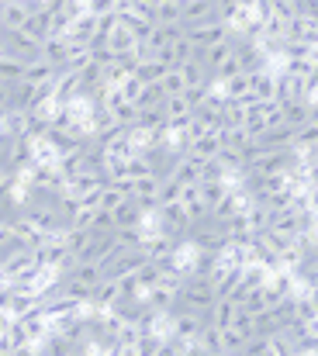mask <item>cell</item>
I'll list each match as a JSON object with an SVG mask.
<instances>
[{"label": "cell", "instance_id": "obj_29", "mask_svg": "<svg viewBox=\"0 0 318 356\" xmlns=\"http://www.w3.org/2000/svg\"><path fill=\"white\" fill-rule=\"evenodd\" d=\"M242 312H249V315H260V312H267V298H263V287H249V294H246V301L239 305Z\"/></svg>", "mask_w": 318, "mask_h": 356}, {"label": "cell", "instance_id": "obj_43", "mask_svg": "<svg viewBox=\"0 0 318 356\" xmlns=\"http://www.w3.org/2000/svg\"><path fill=\"white\" fill-rule=\"evenodd\" d=\"M0 35H3V28H0Z\"/></svg>", "mask_w": 318, "mask_h": 356}, {"label": "cell", "instance_id": "obj_5", "mask_svg": "<svg viewBox=\"0 0 318 356\" xmlns=\"http://www.w3.org/2000/svg\"><path fill=\"white\" fill-rule=\"evenodd\" d=\"M49 21H52V14H49V7H42V10H31L17 31H24L31 42H42V38L49 35Z\"/></svg>", "mask_w": 318, "mask_h": 356}, {"label": "cell", "instance_id": "obj_23", "mask_svg": "<svg viewBox=\"0 0 318 356\" xmlns=\"http://www.w3.org/2000/svg\"><path fill=\"white\" fill-rule=\"evenodd\" d=\"M170 52H173V63H187V59H194L201 49H198L187 35H177V38L170 42Z\"/></svg>", "mask_w": 318, "mask_h": 356}, {"label": "cell", "instance_id": "obj_31", "mask_svg": "<svg viewBox=\"0 0 318 356\" xmlns=\"http://www.w3.org/2000/svg\"><path fill=\"white\" fill-rule=\"evenodd\" d=\"M135 277H138V284H142V287L149 291V287H152V284L159 280V266H156V259H145V263H142V266L135 270Z\"/></svg>", "mask_w": 318, "mask_h": 356}, {"label": "cell", "instance_id": "obj_37", "mask_svg": "<svg viewBox=\"0 0 318 356\" xmlns=\"http://www.w3.org/2000/svg\"><path fill=\"white\" fill-rule=\"evenodd\" d=\"M10 87H14V83H7V80H0V115H3V111L10 108Z\"/></svg>", "mask_w": 318, "mask_h": 356}, {"label": "cell", "instance_id": "obj_13", "mask_svg": "<svg viewBox=\"0 0 318 356\" xmlns=\"http://www.w3.org/2000/svg\"><path fill=\"white\" fill-rule=\"evenodd\" d=\"M28 10L21 7V0H10V3H0V28L3 31H17L24 24Z\"/></svg>", "mask_w": 318, "mask_h": 356}, {"label": "cell", "instance_id": "obj_8", "mask_svg": "<svg viewBox=\"0 0 318 356\" xmlns=\"http://www.w3.org/2000/svg\"><path fill=\"white\" fill-rule=\"evenodd\" d=\"M235 312H239V305L232 298H214L212 308H208V325H218V329L232 325L235 322Z\"/></svg>", "mask_w": 318, "mask_h": 356}, {"label": "cell", "instance_id": "obj_10", "mask_svg": "<svg viewBox=\"0 0 318 356\" xmlns=\"http://www.w3.org/2000/svg\"><path fill=\"white\" fill-rule=\"evenodd\" d=\"M56 76V66L49 63V59H28L24 63V73H21V80H28V83H49Z\"/></svg>", "mask_w": 318, "mask_h": 356}, {"label": "cell", "instance_id": "obj_24", "mask_svg": "<svg viewBox=\"0 0 318 356\" xmlns=\"http://www.w3.org/2000/svg\"><path fill=\"white\" fill-rule=\"evenodd\" d=\"M21 73H24V63H21L17 56L3 52V56H0V80H7V83H17V80H21Z\"/></svg>", "mask_w": 318, "mask_h": 356}, {"label": "cell", "instance_id": "obj_19", "mask_svg": "<svg viewBox=\"0 0 318 356\" xmlns=\"http://www.w3.org/2000/svg\"><path fill=\"white\" fill-rule=\"evenodd\" d=\"M180 0H163V3H156V10H152V21L156 24H180Z\"/></svg>", "mask_w": 318, "mask_h": 356}, {"label": "cell", "instance_id": "obj_28", "mask_svg": "<svg viewBox=\"0 0 318 356\" xmlns=\"http://www.w3.org/2000/svg\"><path fill=\"white\" fill-rule=\"evenodd\" d=\"M94 218H97V208H90V204H80V208L73 211L70 225H73V229H90V232H94Z\"/></svg>", "mask_w": 318, "mask_h": 356}, {"label": "cell", "instance_id": "obj_39", "mask_svg": "<svg viewBox=\"0 0 318 356\" xmlns=\"http://www.w3.org/2000/svg\"><path fill=\"white\" fill-rule=\"evenodd\" d=\"M239 7H260V0H239Z\"/></svg>", "mask_w": 318, "mask_h": 356}, {"label": "cell", "instance_id": "obj_2", "mask_svg": "<svg viewBox=\"0 0 318 356\" xmlns=\"http://www.w3.org/2000/svg\"><path fill=\"white\" fill-rule=\"evenodd\" d=\"M184 35L198 45V49H208L212 42L228 35V24L218 21V17H205V21H194V24H184Z\"/></svg>", "mask_w": 318, "mask_h": 356}, {"label": "cell", "instance_id": "obj_42", "mask_svg": "<svg viewBox=\"0 0 318 356\" xmlns=\"http://www.w3.org/2000/svg\"><path fill=\"white\" fill-rule=\"evenodd\" d=\"M0 3H10V0H0Z\"/></svg>", "mask_w": 318, "mask_h": 356}, {"label": "cell", "instance_id": "obj_27", "mask_svg": "<svg viewBox=\"0 0 318 356\" xmlns=\"http://www.w3.org/2000/svg\"><path fill=\"white\" fill-rule=\"evenodd\" d=\"M159 87H163L166 94H180V90H184V73H180V66H170V70L159 76Z\"/></svg>", "mask_w": 318, "mask_h": 356}, {"label": "cell", "instance_id": "obj_34", "mask_svg": "<svg viewBox=\"0 0 318 356\" xmlns=\"http://www.w3.org/2000/svg\"><path fill=\"white\" fill-rule=\"evenodd\" d=\"M235 10H239V0H214V17H218V21L228 24Z\"/></svg>", "mask_w": 318, "mask_h": 356}, {"label": "cell", "instance_id": "obj_12", "mask_svg": "<svg viewBox=\"0 0 318 356\" xmlns=\"http://www.w3.org/2000/svg\"><path fill=\"white\" fill-rule=\"evenodd\" d=\"M260 142H263L267 149H291L294 128H291V124H270V128L260 135Z\"/></svg>", "mask_w": 318, "mask_h": 356}, {"label": "cell", "instance_id": "obj_18", "mask_svg": "<svg viewBox=\"0 0 318 356\" xmlns=\"http://www.w3.org/2000/svg\"><path fill=\"white\" fill-rule=\"evenodd\" d=\"M104 45L114 52V56H128V52H132V45H135V35H132L128 28H121V24H118V28L107 35Z\"/></svg>", "mask_w": 318, "mask_h": 356}, {"label": "cell", "instance_id": "obj_35", "mask_svg": "<svg viewBox=\"0 0 318 356\" xmlns=\"http://www.w3.org/2000/svg\"><path fill=\"white\" fill-rule=\"evenodd\" d=\"M107 229H114V215L104 211V208H97V218H94V232H107Z\"/></svg>", "mask_w": 318, "mask_h": 356}, {"label": "cell", "instance_id": "obj_9", "mask_svg": "<svg viewBox=\"0 0 318 356\" xmlns=\"http://www.w3.org/2000/svg\"><path fill=\"white\" fill-rule=\"evenodd\" d=\"M180 24H194V21H205L214 17V0H180Z\"/></svg>", "mask_w": 318, "mask_h": 356}, {"label": "cell", "instance_id": "obj_4", "mask_svg": "<svg viewBox=\"0 0 318 356\" xmlns=\"http://www.w3.org/2000/svg\"><path fill=\"white\" fill-rule=\"evenodd\" d=\"M38 52H42V59H49V63L59 70L63 59H66V52H70V38H66V35H45V38L38 42Z\"/></svg>", "mask_w": 318, "mask_h": 356}, {"label": "cell", "instance_id": "obj_44", "mask_svg": "<svg viewBox=\"0 0 318 356\" xmlns=\"http://www.w3.org/2000/svg\"><path fill=\"white\" fill-rule=\"evenodd\" d=\"M0 135H3V131H0Z\"/></svg>", "mask_w": 318, "mask_h": 356}, {"label": "cell", "instance_id": "obj_6", "mask_svg": "<svg viewBox=\"0 0 318 356\" xmlns=\"http://www.w3.org/2000/svg\"><path fill=\"white\" fill-rule=\"evenodd\" d=\"M170 177L173 180H180V184H201V159H194V156H177V163H173V170H170Z\"/></svg>", "mask_w": 318, "mask_h": 356}, {"label": "cell", "instance_id": "obj_38", "mask_svg": "<svg viewBox=\"0 0 318 356\" xmlns=\"http://www.w3.org/2000/svg\"><path fill=\"white\" fill-rule=\"evenodd\" d=\"M308 301H312V305L318 308V287H308Z\"/></svg>", "mask_w": 318, "mask_h": 356}, {"label": "cell", "instance_id": "obj_1", "mask_svg": "<svg viewBox=\"0 0 318 356\" xmlns=\"http://www.w3.org/2000/svg\"><path fill=\"white\" fill-rule=\"evenodd\" d=\"M212 301H214L212 277H205V273H187V277H184V287H180V301H177V308L205 312V308H212ZM177 308H173V312H177Z\"/></svg>", "mask_w": 318, "mask_h": 356}, {"label": "cell", "instance_id": "obj_41", "mask_svg": "<svg viewBox=\"0 0 318 356\" xmlns=\"http://www.w3.org/2000/svg\"><path fill=\"white\" fill-rule=\"evenodd\" d=\"M118 3H132V0H118Z\"/></svg>", "mask_w": 318, "mask_h": 356}, {"label": "cell", "instance_id": "obj_17", "mask_svg": "<svg viewBox=\"0 0 318 356\" xmlns=\"http://www.w3.org/2000/svg\"><path fill=\"white\" fill-rule=\"evenodd\" d=\"M166 70H170V66H166V63H159V59H142V63H135V70H132V73H135L142 83H159V76H163Z\"/></svg>", "mask_w": 318, "mask_h": 356}, {"label": "cell", "instance_id": "obj_16", "mask_svg": "<svg viewBox=\"0 0 318 356\" xmlns=\"http://www.w3.org/2000/svg\"><path fill=\"white\" fill-rule=\"evenodd\" d=\"M221 87H225V97H228V101H242V97H249L253 80H249V73H246V70H239L235 76L221 80Z\"/></svg>", "mask_w": 318, "mask_h": 356}, {"label": "cell", "instance_id": "obj_32", "mask_svg": "<svg viewBox=\"0 0 318 356\" xmlns=\"http://www.w3.org/2000/svg\"><path fill=\"white\" fill-rule=\"evenodd\" d=\"M239 70H242V66H239V59H235V52H232L228 59H221V63L214 66V70H212V76H214V80H228V76H235Z\"/></svg>", "mask_w": 318, "mask_h": 356}, {"label": "cell", "instance_id": "obj_26", "mask_svg": "<svg viewBox=\"0 0 318 356\" xmlns=\"http://www.w3.org/2000/svg\"><path fill=\"white\" fill-rule=\"evenodd\" d=\"M242 343H246V339H242V332H239L235 325H225V329H221V356L242 353Z\"/></svg>", "mask_w": 318, "mask_h": 356}, {"label": "cell", "instance_id": "obj_25", "mask_svg": "<svg viewBox=\"0 0 318 356\" xmlns=\"http://www.w3.org/2000/svg\"><path fill=\"white\" fill-rule=\"evenodd\" d=\"M225 191H228V187H225L221 180H201V184H198V194H201V201L208 204V211L221 201V194H225Z\"/></svg>", "mask_w": 318, "mask_h": 356}, {"label": "cell", "instance_id": "obj_40", "mask_svg": "<svg viewBox=\"0 0 318 356\" xmlns=\"http://www.w3.org/2000/svg\"><path fill=\"white\" fill-rule=\"evenodd\" d=\"M308 121H315V124H318V108H312V115H308Z\"/></svg>", "mask_w": 318, "mask_h": 356}, {"label": "cell", "instance_id": "obj_21", "mask_svg": "<svg viewBox=\"0 0 318 356\" xmlns=\"http://www.w3.org/2000/svg\"><path fill=\"white\" fill-rule=\"evenodd\" d=\"M128 194L121 191V184H104L101 187V194H97V208H104V211H114L121 201H125Z\"/></svg>", "mask_w": 318, "mask_h": 356}, {"label": "cell", "instance_id": "obj_15", "mask_svg": "<svg viewBox=\"0 0 318 356\" xmlns=\"http://www.w3.org/2000/svg\"><path fill=\"white\" fill-rule=\"evenodd\" d=\"M218 149H221L218 131H205L201 138H194V142L187 145V156H194V159H208V156H218Z\"/></svg>", "mask_w": 318, "mask_h": 356}, {"label": "cell", "instance_id": "obj_11", "mask_svg": "<svg viewBox=\"0 0 318 356\" xmlns=\"http://www.w3.org/2000/svg\"><path fill=\"white\" fill-rule=\"evenodd\" d=\"M180 73H184V87H198V83H208L212 80V70L201 63V56L187 59V63H177Z\"/></svg>", "mask_w": 318, "mask_h": 356}, {"label": "cell", "instance_id": "obj_14", "mask_svg": "<svg viewBox=\"0 0 318 356\" xmlns=\"http://www.w3.org/2000/svg\"><path fill=\"white\" fill-rule=\"evenodd\" d=\"M280 108H284V124H291V128H298V124H305L308 115H312V108H308V101H301V97H291V101H280Z\"/></svg>", "mask_w": 318, "mask_h": 356}, {"label": "cell", "instance_id": "obj_7", "mask_svg": "<svg viewBox=\"0 0 318 356\" xmlns=\"http://www.w3.org/2000/svg\"><path fill=\"white\" fill-rule=\"evenodd\" d=\"M111 215H114V229H135V225L142 222V204H138L135 197H125Z\"/></svg>", "mask_w": 318, "mask_h": 356}, {"label": "cell", "instance_id": "obj_36", "mask_svg": "<svg viewBox=\"0 0 318 356\" xmlns=\"http://www.w3.org/2000/svg\"><path fill=\"white\" fill-rule=\"evenodd\" d=\"M118 7V0H87V10L90 14H111Z\"/></svg>", "mask_w": 318, "mask_h": 356}, {"label": "cell", "instance_id": "obj_3", "mask_svg": "<svg viewBox=\"0 0 318 356\" xmlns=\"http://www.w3.org/2000/svg\"><path fill=\"white\" fill-rule=\"evenodd\" d=\"M0 38H3L7 52H10V56H17L21 63H28V59H38V56H42V52H38V42H31L24 31H3Z\"/></svg>", "mask_w": 318, "mask_h": 356}, {"label": "cell", "instance_id": "obj_20", "mask_svg": "<svg viewBox=\"0 0 318 356\" xmlns=\"http://www.w3.org/2000/svg\"><path fill=\"white\" fill-rule=\"evenodd\" d=\"M163 97H166V90L159 83H142V90H138V97L132 104L135 108H156V104H163Z\"/></svg>", "mask_w": 318, "mask_h": 356}, {"label": "cell", "instance_id": "obj_22", "mask_svg": "<svg viewBox=\"0 0 318 356\" xmlns=\"http://www.w3.org/2000/svg\"><path fill=\"white\" fill-rule=\"evenodd\" d=\"M90 229H73V225H66V236H63V242H66V249H70V256H80L84 252V245L90 242Z\"/></svg>", "mask_w": 318, "mask_h": 356}, {"label": "cell", "instance_id": "obj_30", "mask_svg": "<svg viewBox=\"0 0 318 356\" xmlns=\"http://www.w3.org/2000/svg\"><path fill=\"white\" fill-rule=\"evenodd\" d=\"M184 101H187V108H191V115L208 101V83H198V87H184Z\"/></svg>", "mask_w": 318, "mask_h": 356}, {"label": "cell", "instance_id": "obj_33", "mask_svg": "<svg viewBox=\"0 0 318 356\" xmlns=\"http://www.w3.org/2000/svg\"><path fill=\"white\" fill-rule=\"evenodd\" d=\"M114 238H118V245H132V249H135V245H142V229H138V225H135V229H114Z\"/></svg>", "mask_w": 318, "mask_h": 356}]
</instances>
